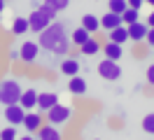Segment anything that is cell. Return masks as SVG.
<instances>
[{"mask_svg":"<svg viewBox=\"0 0 154 140\" xmlns=\"http://www.w3.org/2000/svg\"><path fill=\"white\" fill-rule=\"evenodd\" d=\"M143 2H145V0H128V7H135V9H140V7H143Z\"/></svg>","mask_w":154,"mask_h":140,"instance_id":"f1b7e54d","label":"cell"},{"mask_svg":"<svg viewBox=\"0 0 154 140\" xmlns=\"http://www.w3.org/2000/svg\"><path fill=\"white\" fill-rule=\"evenodd\" d=\"M68 91L72 93V96H82V93H87V82L75 75V77H70V82H68Z\"/></svg>","mask_w":154,"mask_h":140,"instance_id":"2e32d148","label":"cell"},{"mask_svg":"<svg viewBox=\"0 0 154 140\" xmlns=\"http://www.w3.org/2000/svg\"><path fill=\"white\" fill-rule=\"evenodd\" d=\"M145 2H149V5H152V7H154V0H145Z\"/></svg>","mask_w":154,"mask_h":140,"instance_id":"d6a6232c","label":"cell"},{"mask_svg":"<svg viewBox=\"0 0 154 140\" xmlns=\"http://www.w3.org/2000/svg\"><path fill=\"white\" fill-rule=\"evenodd\" d=\"M42 124H45V119H42L40 112H26V117H23V129L28 131V133H35Z\"/></svg>","mask_w":154,"mask_h":140,"instance_id":"30bf717a","label":"cell"},{"mask_svg":"<svg viewBox=\"0 0 154 140\" xmlns=\"http://www.w3.org/2000/svg\"><path fill=\"white\" fill-rule=\"evenodd\" d=\"M2 9H5V0H0V14H2Z\"/></svg>","mask_w":154,"mask_h":140,"instance_id":"1f68e13d","label":"cell"},{"mask_svg":"<svg viewBox=\"0 0 154 140\" xmlns=\"http://www.w3.org/2000/svg\"><path fill=\"white\" fill-rule=\"evenodd\" d=\"M107 7H110V12L124 14L126 7H128V0H107Z\"/></svg>","mask_w":154,"mask_h":140,"instance_id":"603a6c76","label":"cell"},{"mask_svg":"<svg viewBox=\"0 0 154 140\" xmlns=\"http://www.w3.org/2000/svg\"><path fill=\"white\" fill-rule=\"evenodd\" d=\"M28 30H30L28 19L19 17V19H14V21H12V35H23V33H28Z\"/></svg>","mask_w":154,"mask_h":140,"instance_id":"44dd1931","label":"cell"},{"mask_svg":"<svg viewBox=\"0 0 154 140\" xmlns=\"http://www.w3.org/2000/svg\"><path fill=\"white\" fill-rule=\"evenodd\" d=\"M35 135H38L40 140H58L61 138V131H58L54 124H51V126H49V124H42V126L35 131Z\"/></svg>","mask_w":154,"mask_h":140,"instance_id":"4fadbf2b","label":"cell"},{"mask_svg":"<svg viewBox=\"0 0 154 140\" xmlns=\"http://www.w3.org/2000/svg\"><path fill=\"white\" fill-rule=\"evenodd\" d=\"M56 103H58V96H56V93L45 91V93H40V96H38V110L40 112H47V110H51Z\"/></svg>","mask_w":154,"mask_h":140,"instance_id":"7c38bea8","label":"cell"},{"mask_svg":"<svg viewBox=\"0 0 154 140\" xmlns=\"http://www.w3.org/2000/svg\"><path fill=\"white\" fill-rule=\"evenodd\" d=\"M17 138V129H14V126H7V129H2L0 131V140H14Z\"/></svg>","mask_w":154,"mask_h":140,"instance_id":"484cf974","label":"cell"},{"mask_svg":"<svg viewBox=\"0 0 154 140\" xmlns=\"http://www.w3.org/2000/svg\"><path fill=\"white\" fill-rule=\"evenodd\" d=\"M38 96H40V93L35 91V89H26V91L21 93L19 105H21V107H23L26 112H30L33 107H38Z\"/></svg>","mask_w":154,"mask_h":140,"instance_id":"8fae6325","label":"cell"},{"mask_svg":"<svg viewBox=\"0 0 154 140\" xmlns=\"http://www.w3.org/2000/svg\"><path fill=\"white\" fill-rule=\"evenodd\" d=\"M105 56L107 58H115V61H119L122 56H124V49H122V45L119 42H105Z\"/></svg>","mask_w":154,"mask_h":140,"instance_id":"ffe728a7","label":"cell"},{"mask_svg":"<svg viewBox=\"0 0 154 140\" xmlns=\"http://www.w3.org/2000/svg\"><path fill=\"white\" fill-rule=\"evenodd\" d=\"M10 58H12V61H21V54L17 51V49H12V51H10Z\"/></svg>","mask_w":154,"mask_h":140,"instance_id":"f546056e","label":"cell"},{"mask_svg":"<svg viewBox=\"0 0 154 140\" xmlns=\"http://www.w3.org/2000/svg\"><path fill=\"white\" fill-rule=\"evenodd\" d=\"M145 42L149 47H154V28H149V33H147V37H145Z\"/></svg>","mask_w":154,"mask_h":140,"instance_id":"83f0119b","label":"cell"},{"mask_svg":"<svg viewBox=\"0 0 154 140\" xmlns=\"http://www.w3.org/2000/svg\"><path fill=\"white\" fill-rule=\"evenodd\" d=\"M38 42H40L42 49H47V51H51V54H56V56L68 54V49L72 45V40H70L68 33H66V26L58 23V21H51V23L40 33Z\"/></svg>","mask_w":154,"mask_h":140,"instance_id":"6da1fadb","label":"cell"},{"mask_svg":"<svg viewBox=\"0 0 154 140\" xmlns=\"http://www.w3.org/2000/svg\"><path fill=\"white\" fill-rule=\"evenodd\" d=\"M47 114L49 124H54V126H61V124H68L70 121V117H72V107L70 105H61V103H56L51 110L45 112Z\"/></svg>","mask_w":154,"mask_h":140,"instance_id":"277c9868","label":"cell"},{"mask_svg":"<svg viewBox=\"0 0 154 140\" xmlns=\"http://www.w3.org/2000/svg\"><path fill=\"white\" fill-rule=\"evenodd\" d=\"M143 131L147 135H154V112L147 114V117H143Z\"/></svg>","mask_w":154,"mask_h":140,"instance_id":"cb8c5ba5","label":"cell"},{"mask_svg":"<svg viewBox=\"0 0 154 140\" xmlns=\"http://www.w3.org/2000/svg\"><path fill=\"white\" fill-rule=\"evenodd\" d=\"M40 49H42V47H40V42H23V45H21V49H19V54H21V61H23V63H35V61H38V54H40Z\"/></svg>","mask_w":154,"mask_h":140,"instance_id":"52a82bcc","label":"cell"},{"mask_svg":"<svg viewBox=\"0 0 154 140\" xmlns=\"http://www.w3.org/2000/svg\"><path fill=\"white\" fill-rule=\"evenodd\" d=\"M61 73L66 75V77H75L79 73V61L77 58H66L63 63H61Z\"/></svg>","mask_w":154,"mask_h":140,"instance_id":"ac0fdd59","label":"cell"},{"mask_svg":"<svg viewBox=\"0 0 154 140\" xmlns=\"http://www.w3.org/2000/svg\"><path fill=\"white\" fill-rule=\"evenodd\" d=\"M91 35H94V33H89L84 26H79V28H75V30H72L70 40H72V45H75V47H82V45H84V42H87Z\"/></svg>","mask_w":154,"mask_h":140,"instance_id":"e0dca14e","label":"cell"},{"mask_svg":"<svg viewBox=\"0 0 154 140\" xmlns=\"http://www.w3.org/2000/svg\"><path fill=\"white\" fill-rule=\"evenodd\" d=\"M122 23H124V19H122V14H117V12H107V14L100 17V28H103L105 33H110L112 28L122 26Z\"/></svg>","mask_w":154,"mask_h":140,"instance_id":"9c48e42d","label":"cell"},{"mask_svg":"<svg viewBox=\"0 0 154 140\" xmlns=\"http://www.w3.org/2000/svg\"><path fill=\"white\" fill-rule=\"evenodd\" d=\"M149 33V26L143 23V21H135V23H128V37L133 40V42H143L145 37Z\"/></svg>","mask_w":154,"mask_h":140,"instance_id":"ba28073f","label":"cell"},{"mask_svg":"<svg viewBox=\"0 0 154 140\" xmlns=\"http://www.w3.org/2000/svg\"><path fill=\"white\" fill-rule=\"evenodd\" d=\"M56 14H58L56 9H51L49 5H45V2H42L38 9H33V12H30V17H28L30 30H33V33H42V30H45V28H47L49 23L56 19Z\"/></svg>","mask_w":154,"mask_h":140,"instance_id":"7a4b0ae2","label":"cell"},{"mask_svg":"<svg viewBox=\"0 0 154 140\" xmlns=\"http://www.w3.org/2000/svg\"><path fill=\"white\" fill-rule=\"evenodd\" d=\"M107 35H110V40H112V42H119V45H124L126 40H131V37H128V26H126V23L112 28Z\"/></svg>","mask_w":154,"mask_h":140,"instance_id":"5bb4252c","label":"cell"},{"mask_svg":"<svg viewBox=\"0 0 154 140\" xmlns=\"http://www.w3.org/2000/svg\"><path fill=\"white\" fill-rule=\"evenodd\" d=\"M21 84L17 79H5V82H0V103L2 105H14V103L21 101Z\"/></svg>","mask_w":154,"mask_h":140,"instance_id":"3957f363","label":"cell"},{"mask_svg":"<svg viewBox=\"0 0 154 140\" xmlns=\"http://www.w3.org/2000/svg\"><path fill=\"white\" fill-rule=\"evenodd\" d=\"M23 117H26V110L21 107L19 103L14 105H5V119L12 126H23Z\"/></svg>","mask_w":154,"mask_h":140,"instance_id":"8992f818","label":"cell"},{"mask_svg":"<svg viewBox=\"0 0 154 140\" xmlns=\"http://www.w3.org/2000/svg\"><path fill=\"white\" fill-rule=\"evenodd\" d=\"M100 49H103V45H100V42H98V40H96L94 35L89 37V40H87V42H84L82 47H79V51H82L84 56H96L98 51H100Z\"/></svg>","mask_w":154,"mask_h":140,"instance_id":"9a60e30c","label":"cell"},{"mask_svg":"<svg viewBox=\"0 0 154 140\" xmlns=\"http://www.w3.org/2000/svg\"><path fill=\"white\" fill-rule=\"evenodd\" d=\"M147 26H149V28H154V12L149 14V17H147Z\"/></svg>","mask_w":154,"mask_h":140,"instance_id":"4dcf8cb0","label":"cell"},{"mask_svg":"<svg viewBox=\"0 0 154 140\" xmlns=\"http://www.w3.org/2000/svg\"><path fill=\"white\" fill-rule=\"evenodd\" d=\"M147 84H152V86H154V63L147 68Z\"/></svg>","mask_w":154,"mask_h":140,"instance_id":"4316f807","label":"cell"},{"mask_svg":"<svg viewBox=\"0 0 154 140\" xmlns=\"http://www.w3.org/2000/svg\"><path fill=\"white\" fill-rule=\"evenodd\" d=\"M98 75L103 77V79H107V82H115V79H119L122 77V68H119V63H117L115 58H103L100 63H98Z\"/></svg>","mask_w":154,"mask_h":140,"instance_id":"5b68a950","label":"cell"},{"mask_svg":"<svg viewBox=\"0 0 154 140\" xmlns=\"http://www.w3.org/2000/svg\"><path fill=\"white\" fill-rule=\"evenodd\" d=\"M45 5H49V7L56 9V12H63V9L70 5V0H45Z\"/></svg>","mask_w":154,"mask_h":140,"instance_id":"d4e9b609","label":"cell"},{"mask_svg":"<svg viewBox=\"0 0 154 140\" xmlns=\"http://www.w3.org/2000/svg\"><path fill=\"white\" fill-rule=\"evenodd\" d=\"M82 26L87 28L89 33H98V30H100V19H98L96 14H84V17H82Z\"/></svg>","mask_w":154,"mask_h":140,"instance_id":"d6986e66","label":"cell"},{"mask_svg":"<svg viewBox=\"0 0 154 140\" xmlns=\"http://www.w3.org/2000/svg\"><path fill=\"white\" fill-rule=\"evenodd\" d=\"M122 19H124L126 26H128V23H135V21H140V9H135V7H126V12L122 14Z\"/></svg>","mask_w":154,"mask_h":140,"instance_id":"7402d4cb","label":"cell"}]
</instances>
